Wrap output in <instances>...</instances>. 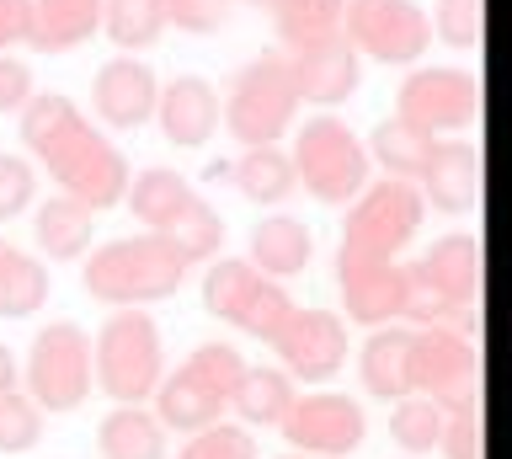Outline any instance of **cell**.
<instances>
[{
    "instance_id": "6da1fadb",
    "label": "cell",
    "mask_w": 512,
    "mask_h": 459,
    "mask_svg": "<svg viewBox=\"0 0 512 459\" xmlns=\"http://www.w3.org/2000/svg\"><path fill=\"white\" fill-rule=\"evenodd\" d=\"M22 123V150L32 166H43L59 182L64 198L86 203V209H112L128 193V155L64 97V91H32V102L16 113Z\"/></svg>"
},
{
    "instance_id": "7a4b0ae2",
    "label": "cell",
    "mask_w": 512,
    "mask_h": 459,
    "mask_svg": "<svg viewBox=\"0 0 512 459\" xmlns=\"http://www.w3.org/2000/svg\"><path fill=\"white\" fill-rule=\"evenodd\" d=\"M187 273L192 267L166 235L139 230V235H112V241L96 246L86 267H80V289L112 310H144V305L171 299L187 283Z\"/></svg>"
},
{
    "instance_id": "3957f363",
    "label": "cell",
    "mask_w": 512,
    "mask_h": 459,
    "mask_svg": "<svg viewBox=\"0 0 512 459\" xmlns=\"http://www.w3.org/2000/svg\"><path fill=\"white\" fill-rule=\"evenodd\" d=\"M166 379V337L150 310H112L91 337V385L112 406H150Z\"/></svg>"
},
{
    "instance_id": "277c9868",
    "label": "cell",
    "mask_w": 512,
    "mask_h": 459,
    "mask_svg": "<svg viewBox=\"0 0 512 459\" xmlns=\"http://www.w3.org/2000/svg\"><path fill=\"white\" fill-rule=\"evenodd\" d=\"M240 374H246V358L235 342H198L176 369H166L150 395V411L166 433H203V427L224 422Z\"/></svg>"
},
{
    "instance_id": "5b68a950",
    "label": "cell",
    "mask_w": 512,
    "mask_h": 459,
    "mask_svg": "<svg viewBox=\"0 0 512 459\" xmlns=\"http://www.w3.org/2000/svg\"><path fill=\"white\" fill-rule=\"evenodd\" d=\"M288 161H294V182L310 198L331 203V209H347V203L374 182V161H368L363 139L352 134V123L336 118V113L304 118Z\"/></svg>"
},
{
    "instance_id": "8992f818",
    "label": "cell",
    "mask_w": 512,
    "mask_h": 459,
    "mask_svg": "<svg viewBox=\"0 0 512 459\" xmlns=\"http://www.w3.org/2000/svg\"><path fill=\"white\" fill-rule=\"evenodd\" d=\"M219 118H224V129H230V139H240V150L278 145L299 118V91H294L288 54L267 49V54L246 59V65L235 70L230 91H224Z\"/></svg>"
},
{
    "instance_id": "52a82bcc",
    "label": "cell",
    "mask_w": 512,
    "mask_h": 459,
    "mask_svg": "<svg viewBox=\"0 0 512 459\" xmlns=\"http://www.w3.org/2000/svg\"><path fill=\"white\" fill-rule=\"evenodd\" d=\"M27 395L43 417H64V411L86 406L91 395V337L80 321H48L32 331L27 363H22Z\"/></svg>"
},
{
    "instance_id": "ba28073f",
    "label": "cell",
    "mask_w": 512,
    "mask_h": 459,
    "mask_svg": "<svg viewBox=\"0 0 512 459\" xmlns=\"http://www.w3.org/2000/svg\"><path fill=\"white\" fill-rule=\"evenodd\" d=\"M427 219V203L416 193V182H368L358 198L347 203V219H342V246L336 251H358V257H390L400 262V251L416 241Z\"/></svg>"
},
{
    "instance_id": "9c48e42d",
    "label": "cell",
    "mask_w": 512,
    "mask_h": 459,
    "mask_svg": "<svg viewBox=\"0 0 512 459\" xmlns=\"http://www.w3.org/2000/svg\"><path fill=\"white\" fill-rule=\"evenodd\" d=\"M203 310L224 326L246 331V337L272 342V331L288 321V310H294V294H288L283 283L262 278L246 257H214L203 273Z\"/></svg>"
},
{
    "instance_id": "30bf717a",
    "label": "cell",
    "mask_w": 512,
    "mask_h": 459,
    "mask_svg": "<svg viewBox=\"0 0 512 459\" xmlns=\"http://www.w3.org/2000/svg\"><path fill=\"white\" fill-rule=\"evenodd\" d=\"M395 118L422 134H464L480 123V75L459 65H416L395 91Z\"/></svg>"
},
{
    "instance_id": "8fae6325",
    "label": "cell",
    "mask_w": 512,
    "mask_h": 459,
    "mask_svg": "<svg viewBox=\"0 0 512 459\" xmlns=\"http://www.w3.org/2000/svg\"><path fill=\"white\" fill-rule=\"evenodd\" d=\"M278 433L288 443V454H315V459H347L363 449L368 438V411L358 395L342 390H315L294 395L288 417L278 422Z\"/></svg>"
},
{
    "instance_id": "7c38bea8",
    "label": "cell",
    "mask_w": 512,
    "mask_h": 459,
    "mask_svg": "<svg viewBox=\"0 0 512 459\" xmlns=\"http://www.w3.org/2000/svg\"><path fill=\"white\" fill-rule=\"evenodd\" d=\"M411 395L432 406H459L480 395V347L464 331L422 326L411 331Z\"/></svg>"
},
{
    "instance_id": "4fadbf2b",
    "label": "cell",
    "mask_w": 512,
    "mask_h": 459,
    "mask_svg": "<svg viewBox=\"0 0 512 459\" xmlns=\"http://www.w3.org/2000/svg\"><path fill=\"white\" fill-rule=\"evenodd\" d=\"M342 38L379 65H416L432 43V27L416 0H347Z\"/></svg>"
},
{
    "instance_id": "5bb4252c",
    "label": "cell",
    "mask_w": 512,
    "mask_h": 459,
    "mask_svg": "<svg viewBox=\"0 0 512 459\" xmlns=\"http://www.w3.org/2000/svg\"><path fill=\"white\" fill-rule=\"evenodd\" d=\"M272 353H278V369L294 379V385H326V379L342 374L347 363V321L336 310H310L294 305L288 321L272 331Z\"/></svg>"
},
{
    "instance_id": "9a60e30c",
    "label": "cell",
    "mask_w": 512,
    "mask_h": 459,
    "mask_svg": "<svg viewBox=\"0 0 512 459\" xmlns=\"http://www.w3.org/2000/svg\"><path fill=\"white\" fill-rule=\"evenodd\" d=\"M336 294H342L347 321H358L368 331L395 326L400 321V294H406V262L336 251Z\"/></svg>"
},
{
    "instance_id": "2e32d148",
    "label": "cell",
    "mask_w": 512,
    "mask_h": 459,
    "mask_svg": "<svg viewBox=\"0 0 512 459\" xmlns=\"http://www.w3.org/2000/svg\"><path fill=\"white\" fill-rule=\"evenodd\" d=\"M155 97H160V75L139 54H112L91 81V107L107 129H139V123H150Z\"/></svg>"
},
{
    "instance_id": "e0dca14e",
    "label": "cell",
    "mask_w": 512,
    "mask_h": 459,
    "mask_svg": "<svg viewBox=\"0 0 512 459\" xmlns=\"http://www.w3.org/2000/svg\"><path fill=\"white\" fill-rule=\"evenodd\" d=\"M422 203H432L438 214H475L480 193H486V161H480L475 139H438L427 171L416 177Z\"/></svg>"
},
{
    "instance_id": "ac0fdd59",
    "label": "cell",
    "mask_w": 512,
    "mask_h": 459,
    "mask_svg": "<svg viewBox=\"0 0 512 459\" xmlns=\"http://www.w3.org/2000/svg\"><path fill=\"white\" fill-rule=\"evenodd\" d=\"M155 123L176 150H198L219 129V91L203 75H171L155 97Z\"/></svg>"
},
{
    "instance_id": "d6986e66",
    "label": "cell",
    "mask_w": 512,
    "mask_h": 459,
    "mask_svg": "<svg viewBox=\"0 0 512 459\" xmlns=\"http://www.w3.org/2000/svg\"><path fill=\"white\" fill-rule=\"evenodd\" d=\"M288 70H294V91L299 102H315V107H336L347 102L363 81V54L352 49L347 38H326L315 49H294L288 54Z\"/></svg>"
},
{
    "instance_id": "ffe728a7",
    "label": "cell",
    "mask_w": 512,
    "mask_h": 459,
    "mask_svg": "<svg viewBox=\"0 0 512 459\" xmlns=\"http://www.w3.org/2000/svg\"><path fill=\"white\" fill-rule=\"evenodd\" d=\"M416 267H422V273L438 283L454 305L480 310V289H486V246H480V235L448 230V235H438V241L422 251V257H416Z\"/></svg>"
},
{
    "instance_id": "44dd1931",
    "label": "cell",
    "mask_w": 512,
    "mask_h": 459,
    "mask_svg": "<svg viewBox=\"0 0 512 459\" xmlns=\"http://www.w3.org/2000/svg\"><path fill=\"white\" fill-rule=\"evenodd\" d=\"M310 257H315V235H310V225L304 219H294V214H267L262 225H251V267L262 278H272V283H283V278H299L304 267H310Z\"/></svg>"
},
{
    "instance_id": "7402d4cb",
    "label": "cell",
    "mask_w": 512,
    "mask_h": 459,
    "mask_svg": "<svg viewBox=\"0 0 512 459\" xmlns=\"http://www.w3.org/2000/svg\"><path fill=\"white\" fill-rule=\"evenodd\" d=\"M358 374L363 390L379 395L384 406L411 395V326H374L358 347Z\"/></svg>"
},
{
    "instance_id": "603a6c76",
    "label": "cell",
    "mask_w": 512,
    "mask_h": 459,
    "mask_svg": "<svg viewBox=\"0 0 512 459\" xmlns=\"http://www.w3.org/2000/svg\"><path fill=\"white\" fill-rule=\"evenodd\" d=\"M91 33H102V0H32V22H27L32 54L80 49Z\"/></svg>"
},
{
    "instance_id": "cb8c5ba5",
    "label": "cell",
    "mask_w": 512,
    "mask_h": 459,
    "mask_svg": "<svg viewBox=\"0 0 512 459\" xmlns=\"http://www.w3.org/2000/svg\"><path fill=\"white\" fill-rule=\"evenodd\" d=\"M91 235H96V209L86 203L54 193L48 203L32 209V241L48 262H80L91 251Z\"/></svg>"
},
{
    "instance_id": "d4e9b609",
    "label": "cell",
    "mask_w": 512,
    "mask_h": 459,
    "mask_svg": "<svg viewBox=\"0 0 512 459\" xmlns=\"http://www.w3.org/2000/svg\"><path fill=\"white\" fill-rule=\"evenodd\" d=\"M96 449L102 459H166L171 438L150 406H112L96 422Z\"/></svg>"
},
{
    "instance_id": "484cf974",
    "label": "cell",
    "mask_w": 512,
    "mask_h": 459,
    "mask_svg": "<svg viewBox=\"0 0 512 459\" xmlns=\"http://www.w3.org/2000/svg\"><path fill=\"white\" fill-rule=\"evenodd\" d=\"M48 289H54V273L27 246L0 235V315L6 321H27V315H38L48 305Z\"/></svg>"
},
{
    "instance_id": "4316f807",
    "label": "cell",
    "mask_w": 512,
    "mask_h": 459,
    "mask_svg": "<svg viewBox=\"0 0 512 459\" xmlns=\"http://www.w3.org/2000/svg\"><path fill=\"white\" fill-rule=\"evenodd\" d=\"M294 395L299 385L278 363H246V374H240V385L230 395V411L240 417V427H278L288 417V406H294Z\"/></svg>"
},
{
    "instance_id": "83f0119b",
    "label": "cell",
    "mask_w": 512,
    "mask_h": 459,
    "mask_svg": "<svg viewBox=\"0 0 512 459\" xmlns=\"http://www.w3.org/2000/svg\"><path fill=\"white\" fill-rule=\"evenodd\" d=\"M192 198H198V187H192L182 171H171V166L134 171V177H128V193H123V203L134 209V219H139L144 230H166Z\"/></svg>"
},
{
    "instance_id": "f1b7e54d",
    "label": "cell",
    "mask_w": 512,
    "mask_h": 459,
    "mask_svg": "<svg viewBox=\"0 0 512 459\" xmlns=\"http://www.w3.org/2000/svg\"><path fill=\"white\" fill-rule=\"evenodd\" d=\"M363 150H368V161L374 166H384L395 182H416L427 171V161H432V150H438V139L432 134H422V129H411L406 118H379L374 123V134L363 139Z\"/></svg>"
},
{
    "instance_id": "f546056e",
    "label": "cell",
    "mask_w": 512,
    "mask_h": 459,
    "mask_svg": "<svg viewBox=\"0 0 512 459\" xmlns=\"http://www.w3.org/2000/svg\"><path fill=\"white\" fill-rule=\"evenodd\" d=\"M230 182L235 193L246 203H262V209H272V203H283L288 193H294V161H288L283 145H256V150H240L230 161Z\"/></svg>"
},
{
    "instance_id": "4dcf8cb0",
    "label": "cell",
    "mask_w": 512,
    "mask_h": 459,
    "mask_svg": "<svg viewBox=\"0 0 512 459\" xmlns=\"http://www.w3.org/2000/svg\"><path fill=\"white\" fill-rule=\"evenodd\" d=\"M342 6L347 0H278L272 27H278L283 49H315L326 38H342Z\"/></svg>"
},
{
    "instance_id": "1f68e13d",
    "label": "cell",
    "mask_w": 512,
    "mask_h": 459,
    "mask_svg": "<svg viewBox=\"0 0 512 459\" xmlns=\"http://www.w3.org/2000/svg\"><path fill=\"white\" fill-rule=\"evenodd\" d=\"M155 235H166V241L182 251L187 267H198V262H214V257H219V246H224V219H219L214 203L198 193L166 230H155Z\"/></svg>"
},
{
    "instance_id": "d6a6232c",
    "label": "cell",
    "mask_w": 512,
    "mask_h": 459,
    "mask_svg": "<svg viewBox=\"0 0 512 459\" xmlns=\"http://www.w3.org/2000/svg\"><path fill=\"white\" fill-rule=\"evenodd\" d=\"M102 33L123 54H139L166 33V0H102Z\"/></svg>"
},
{
    "instance_id": "836d02e7",
    "label": "cell",
    "mask_w": 512,
    "mask_h": 459,
    "mask_svg": "<svg viewBox=\"0 0 512 459\" xmlns=\"http://www.w3.org/2000/svg\"><path fill=\"white\" fill-rule=\"evenodd\" d=\"M390 438L406 454H432L443 438V406L422 401V395H400L390 401Z\"/></svg>"
},
{
    "instance_id": "e575fe53",
    "label": "cell",
    "mask_w": 512,
    "mask_h": 459,
    "mask_svg": "<svg viewBox=\"0 0 512 459\" xmlns=\"http://www.w3.org/2000/svg\"><path fill=\"white\" fill-rule=\"evenodd\" d=\"M438 449H443V459H486V406H480V395L443 411Z\"/></svg>"
},
{
    "instance_id": "d590c367",
    "label": "cell",
    "mask_w": 512,
    "mask_h": 459,
    "mask_svg": "<svg viewBox=\"0 0 512 459\" xmlns=\"http://www.w3.org/2000/svg\"><path fill=\"white\" fill-rule=\"evenodd\" d=\"M427 27L448 49H480V38H486V0H438Z\"/></svg>"
},
{
    "instance_id": "8d00e7d4",
    "label": "cell",
    "mask_w": 512,
    "mask_h": 459,
    "mask_svg": "<svg viewBox=\"0 0 512 459\" xmlns=\"http://www.w3.org/2000/svg\"><path fill=\"white\" fill-rule=\"evenodd\" d=\"M43 438V411L32 406L27 390H6L0 395V454H27Z\"/></svg>"
},
{
    "instance_id": "74e56055",
    "label": "cell",
    "mask_w": 512,
    "mask_h": 459,
    "mask_svg": "<svg viewBox=\"0 0 512 459\" xmlns=\"http://www.w3.org/2000/svg\"><path fill=\"white\" fill-rule=\"evenodd\" d=\"M176 459H256V438L240 422H214L203 433H192Z\"/></svg>"
},
{
    "instance_id": "f35d334b",
    "label": "cell",
    "mask_w": 512,
    "mask_h": 459,
    "mask_svg": "<svg viewBox=\"0 0 512 459\" xmlns=\"http://www.w3.org/2000/svg\"><path fill=\"white\" fill-rule=\"evenodd\" d=\"M38 198V166L16 150H0V219H16Z\"/></svg>"
},
{
    "instance_id": "ab89813d",
    "label": "cell",
    "mask_w": 512,
    "mask_h": 459,
    "mask_svg": "<svg viewBox=\"0 0 512 459\" xmlns=\"http://www.w3.org/2000/svg\"><path fill=\"white\" fill-rule=\"evenodd\" d=\"M235 17V0H166V22H176L182 33H219V27H230Z\"/></svg>"
},
{
    "instance_id": "60d3db41",
    "label": "cell",
    "mask_w": 512,
    "mask_h": 459,
    "mask_svg": "<svg viewBox=\"0 0 512 459\" xmlns=\"http://www.w3.org/2000/svg\"><path fill=\"white\" fill-rule=\"evenodd\" d=\"M32 65L16 54H0V118L6 113H22V107L32 102Z\"/></svg>"
},
{
    "instance_id": "b9f144b4",
    "label": "cell",
    "mask_w": 512,
    "mask_h": 459,
    "mask_svg": "<svg viewBox=\"0 0 512 459\" xmlns=\"http://www.w3.org/2000/svg\"><path fill=\"white\" fill-rule=\"evenodd\" d=\"M27 22H32V0H0V49L27 43Z\"/></svg>"
},
{
    "instance_id": "7bdbcfd3",
    "label": "cell",
    "mask_w": 512,
    "mask_h": 459,
    "mask_svg": "<svg viewBox=\"0 0 512 459\" xmlns=\"http://www.w3.org/2000/svg\"><path fill=\"white\" fill-rule=\"evenodd\" d=\"M6 390H16V353L0 342V395H6Z\"/></svg>"
},
{
    "instance_id": "ee69618b",
    "label": "cell",
    "mask_w": 512,
    "mask_h": 459,
    "mask_svg": "<svg viewBox=\"0 0 512 459\" xmlns=\"http://www.w3.org/2000/svg\"><path fill=\"white\" fill-rule=\"evenodd\" d=\"M203 177H208V182H230V161H208Z\"/></svg>"
},
{
    "instance_id": "f6af8a7d",
    "label": "cell",
    "mask_w": 512,
    "mask_h": 459,
    "mask_svg": "<svg viewBox=\"0 0 512 459\" xmlns=\"http://www.w3.org/2000/svg\"><path fill=\"white\" fill-rule=\"evenodd\" d=\"M251 6H262V11H278V0H251Z\"/></svg>"
},
{
    "instance_id": "bcb514c9",
    "label": "cell",
    "mask_w": 512,
    "mask_h": 459,
    "mask_svg": "<svg viewBox=\"0 0 512 459\" xmlns=\"http://www.w3.org/2000/svg\"><path fill=\"white\" fill-rule=\"evenodd\" d=\"M278 459H315V454H278Z\"/></svg>"
}]
</instances>
